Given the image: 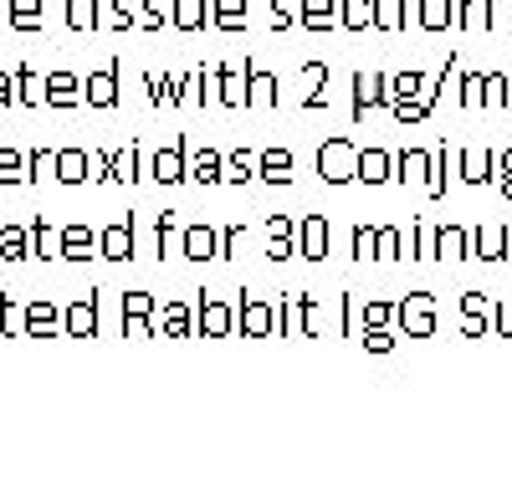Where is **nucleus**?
<instances>
[]
</instances>
